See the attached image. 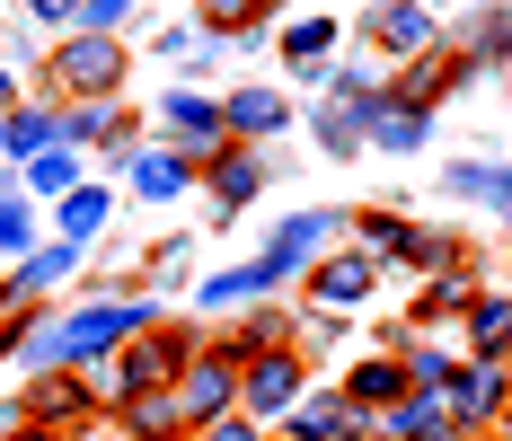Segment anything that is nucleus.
Listing matches in <instances>:
<instances>
[{
    "instance_id": "obj_1",
    "label": "nucleus",
    "mask_w": 512,
    "mask_h": 441,
    "mask_svg": "<svg viewBox=\"0 0 512 441\" xmlns=\"http://www.w3.org/2000/svg\"><path fill=\"white\" fill-rule=\"evenodd\" d=\"M151 318H159L151 292H89V300H71V309H45V327H36V344H27L18 371L36 380V371H89V362H115Z\"/></svg>"
},
{
    "instance_id": "obj_2",
    "label": "nucleus",
    "mask_w": 512,
    "mask_h": 441,
    "mask_svg": "<svg viewBox=\"0 0 512 441\" xmlns=\"http://www.w3.org/2000/svg\"><path fill=\"white\" fill-rule=\"evenodd\" d=\"M36 80H45V106H115L124 80H133V45H115V36H62V45H45Z\"/></svg>"
},
{
    "instance_id": "obj_3",
    "label": "nucleus",
    "mask_w": 512,
    "mask_h": 441,
    "mask_svg": "<svg viewBox=\"0 0 512 441\" xmlns=\"http://www.w3.org/2000/svg\"><path fill=\"white\" fill-rule=\"evenodd\" d=\"M204 344H212L204 318H168V309H159L151 327L115 353V406H124V397H168V389H177V371H186Z\"/></svg>"
},
{
    "instance_id": "obj_4",
    "label": "nucleus",
    "mask_w": 512,
    "mask_h": 441,
    "mask_svg": "<svg viewBox=\"0 0 512 441\" xmlns=\"http://www.w3.org/2000/svg\"><path fill=\"white\" fill-rule=\"evenodd\" d=\"M151 142L177 150L195 177H204L212 159L230 150V124H221V98H204V89H168V98L151 106Z\"/></svg>"
},
{
    "instance_id": "obj_5",
    "label": "nucleus",
    "mask_w": 512,
    "mask_h": 441,
    "mask_svg": "<svg viewBox=\"0 0 512 441\" xmlns=\"http://www.w3.org/2000/svg\"><path fill=\"white\" fill-rule=\"evenodd\" d=\"M301 397H309V344H283V353L239 362V415H248V424H265V433H274Z\"/></svg>"
},
{
    "instance_id": "obj_6",
    "label": "nucleus",
    "mask_w": 512,
    "mask_h": 441,
    "mask_svg": "<svg viewBox=\"0 0 512 441\" xmlns=\"http://www.w3.org/2000/svg\"><path fill=\"white\" fill-rule=\"evenodd\" d=\"M336 247H345V212H283V221L265 230V247H256V256H265V274L292 292L309 265H318V256H336Z\"/></svg>"
},
{
    "instance_id": "obj_7",
    "label": "nucleus",
    "mask_w": 512,
    "mask_h": 441,
    "mask_svg": "<svg viewBox=\"0 0 512 441\" xmlns=\"http://www.w3.org/2000/svg\"><path fill=\"white\" fill-rule=\"evenodd\" d=\"M380 274H389V265H371L362 247H336V256H318V265L301 274V300H309V318H354L362 300L380 292Z\"/></svg>"
},
{
    "instance_id": "obj_8",
    "label": "nucleus",
    "mask_w": 512,
    "mask_h": 441,
    "mask_svg": "<svg viewBox=\"0 0 512 441\" xmlns=\"http://www.w3.org/2000/svg\"><path fill=\"white\" fill-rule=\"evenodd\" d=\"M362 45L380 53L389 71H407L415 53L442 45V18H433L424 0H371V9H362Z\"/></svg>"
},
{
    "instance_id": "obj_9",
    "label": "nucleus",
    "mask_w": 512,
    "mask_h": 441,
    "mask_svg": "<svg viewBox=\"0 0 512 441\" xmlns=\"http://www.w3.org/2000/svg\"><path fill=\"white\" fill-rule=\"evenodd\" d=\"M177 415H186V433H204V424H221V415H239V362L221 353V344H204L186 371H177Z\"/></svg>"
},
{
    "instance_id": "obj_10",
    "label": "nucleus",
    "mask_w": 512,
    "mask_h": 441,
    "mask_svg": "<svg viewBox=\"0 0 512 441\" xmlns=\"http://www.w3.org/2000/svg\"><path fill=\"white\" fill-rule=\"evenodd\" d=\"M504 406H512V362H468L460 353V380H451V424H460V441H486L504 424Z\"/></svg>"
},
{
    "instance_id": "obj_11",
    "label": "nucleus",
    "mask_w": 512,
    "mask_h": 441,
    "mask_svg": "<svg viewBox=\"0 0 512 441\" xmlns=\"http://www.w3.org/2000/svg\"><path fill=\"white\" fill-rule=\"evenodd\" d=\"M212 344H221L230 362H256V353L301 344V318H292L283 300H256V309H239V318H212Z\"/></svg>"
},
{
    "instance_id": "obj_12",
    "label": "nucleus",
    "mask_w": 512,
    "mask_h": 441,
    "mask_svg": "<svg viewBox=\"0 0 512 441\" xmlns=\"http://www.w3.org/2000/svg\"><path fill=\"white\" fill-rule=\"evenodd\" d=\"M460 80H468V53L451 45V36H442L433 53H415L407 71H389V98H398V106H415V115H433V106L451 98Z\"/></svg>"
},
{
    "instance_id": "obj_13",
    "label": "nucleus",
    "mask_w": 512,
    "mask_h": 441,
    "mask_svg": "<svg viewBox=\"0 0 512 441\" xmlns=\"http://www.w3.org/2000/svg\"><path fill=\"white\" fill-rule=\"evenodd\" d=\"M195 186L212 195V212H221V221H239V212H256V195H265L274 177H265V150L230 142V150H221V159L204 168V177H195Z\"/></svg>"
},
{
    "instance_id": "obj_14",
    "label": "nucleus",
    "mask_w": 512,
    "mask_h": 441,
    "mask_svg": "<svg viewBox=\"0 0 512 441\" xmlns=\"http://www.w3.org/2000/svg\"><path fill=\"white\" fill-rule=\"evenodd\" d=\"M221 124H230V142L265 150L274 133H292V124H301V106L283 98V89H265V80H248V89H230V98H221Z\"/></svg>"
},
{
    "instance_id": "obj_15",
    "label": "nucleus",
    "mask_w": 512,
    "mask_h": 441,
    "mask_svg": "<svg viewBox=\"0 0 512 441\" xmlns=\"http://www.w3.org/2000/svg\"><path fill=\"white\" fill-rule=\"evenodd\" d=\"M98 247H71V239H45L36 256H18L9 265V300H27V309H45L62 283H80V265H89Z\"/></svg>"
},
{
    "instance_id": "obj_16",
    "label": "nucleus",
    "mask_w": 512,
    "mask_h": 441,
    "mask_svg": "<svg viewBox=\"0 0 512 441\" xmlns=\"http://www.w3.org/2000/svg\"><path fill=\"white\" fill-rule=\"evenodd\" d=\"M274 53H283L292 80L327 89V80H336V53H345V27H336V18H292V27L274 36Z\"/></svg>"
},
{
    "instance_id": "obj_17",
    "label": "nucleus",
    "mask_w": 512,
    "mask_h": 441,
    "mask_svg": "<svg viewBox=\"0 0 512 441\" xmlns=\"http://www.w3.org/2000/svg\"><path fill=\"white\" fill-rule=\"evenodd\" d=\"M477 292H486V283H477V256H468L460 274H433V283L415 292L407 327H415V336H460V318H468V300H477Z\"/></svg>"
},
{
    "instance_id": "obj_18",
    "label": "nucleus",
    "mask_w": 512,
    "mask_h": 441,
    "mask_svg": "<svg viewBox=\"0 0 512 441\" xmlns=\"http://www.w3.org/2000/svg\"><path fill=\"white\" fill-rule=\"evenodd\" d=\"M186 27L204 45H248V36L274 27V0H186Z\"/></svg>"
},
{
    "instance_id": "obj_19",
    "label": "nucleus",
    "mask_w": 512,
    "mask_h": 441,
    "mask_svg": "<svg viewBox=\"0 0 512 441\" xmlns=\"http://www.w3.org/2000/svg\"><path fill=\"white\" fill-rule=\"evenodd\" d=\"M460 353L468 362H512V292H486L468 300V318H460Z\"/></svg>"
},
{
    "instance_id": "obj_20",
    "label": "nucleus",
    "mask_w": 512,
    "mask_h": 441,
    "mask_svg": "<svg viewBox=\"0 0 512 441\" xmlns=\"http://www.w3.org/2000/svg\"><path fill=\"white\" fill-rule=\"evenodd\" d=\"M380 441H460L451 424V397H398V406H380V415H362Z\"/></svg>"
},
{
    "instance_id": "obj_21",
    "label": "nucleus",
    "mask_w": 512,
    "mask_h": 441,
    "mask_svg": "<svg viewBox=\"0 0 512 441\" xmlns=\"http://www.w3.org/2000/svg\"><path fill=\"white\" fill-rule=\"evenodd\" d=\"M468 256H477V247H468L460 230H433V221H407V239H398V274H424V283H433V274H460Z\"/></svg>"
},
{
    "instance_id": "obj_22",
    "label": "nucleus",
    "mask_w": 512,
    "mask_h": 441,
    "mask_svg": "<svg viewBox=\"0 0 512 441\" xmlns=\"http://www.w3.org/2000/svg\"><path fill=\"white\" fill-rule=\"evenodd\" d=\"M354 424H362V415L345 406V389L327 380V389H309L301 406H292V415L274 424V441H336V433H354Z\"/></svg>"
},
{
    "instance_id": "obj_23",
    "label": "nucleus",
    "mask_w": 512,
    "mask_h": 441,
    "mask_svg": "<svg viewBox=\"0 0 512 441\" xmlns=\"http://www.w3.org/2000/svg\"><path fill=\"white\" fill-rule=\"evenodd\" d=\"M336 389H345L354 415H380V406H398V397H407V362H398V353H362Z\"/></svg>"
},
{
    "instance_id": "obj_24",
    "label": "nucleus",
    "mask_w": 512,
    "mask_h": 441,
    "mask_svg": "<svg viewBox=\"0 0 512 441\" xmlns=\"http://www.w3.org/2000/svg\"><path fill=\"white\" fill-rule=\"evenodd\" d=\"M106 230H115V186H80V195H62L53 203V239H71V247H98Z\"/></svg>"
},
{
    "instance_id": "obj_25",
    "label": "nucleus",
    "mask_w": 512,
    "mask_h": 441,
    "mask_svg": "<svg viewBox=\"0 0 512 441\" xmlns=\"http://www.w3.org/2000/svg\"><path fill=\"white\" fill-rule=\"evenodd\" d=\"M80 186H89V159H80V150H62V142H53L45 159H27V168H18V195L36 203V212L62 203V195H80Z\"/></svg>"
},
{
    "instance_id": "obj_26",
    "label": "nucleus",
    "mask_w": 512,
    "mask_h": 441,
    "mask_svg": "<svg viewBox=\"0 0 512 441\" xmlns=\"http://www.w3.org/2000/svg\"><path fill=\"white\" fill-rule=\"evenodd\" d=\"M124 195H133V203H177V195H195V168H186L177 150L151 142L133 168H124Z\"/></svg>"
},
{
    "instance_id": "obj_27",
    "label": "nucleus",
    "mask_w": 512,
    "mask_h": 441,
    "mask_svg": "<svg viewBox=\"0 0 512 441\" xmlns=\"http://www.w3.org/2000/svg\"><path fill=\"white\" fill-rule=\"evenodd\" d=\"M398 362H407V397H451V380H460V336H415Z\"/></svg>"
},
{
    "instance_id": "obj_28",
    "label": "nucleus",
    "mask_w": 512,
    "mask_h": 441,
    "mask_svg": "<svg viewBox=\"0 0 512 441\" xmlns=\"http://www.w3.org/2000/svg\"><path fill=\"white\" fill-rule=\"evenodd\" d=\"M53 142H62V115H53V106H18V115L0 124V168L18 177V168H27V159H45Z\"/></svg>"
},
{
    "instance_id": "obj_29",
    "label": "nucleus",
    "mask_w": 512,
    "mask_h": 441,
    "mask_svg": "<svg viewBox=\"0 0 512 441\" xmlns=\"http://www.w3.org/2000/svg\"><path fill=\"white\" fill-rule=\"evenodd\" d=\"M362 124H371V150H398V159L433 142V115H415V106H398L389 89H380V98L362 106Z\"/></svg>"
},
{
    "instance_id": "obj_30",
    "label": "nucleus",
    "mask_w": 512,
    "mask_h": 441,
    "mask_svg": "<svg viewBox=\"0 0 512 441\" xmlns=\"http://www.w3.org/2000/svg\"><path fill=\"white\" fill-rule=\"evenodd\" d=\"M45 247V221H36V203L18 195V177H0V274L18 265V256H36Z\"/></svg>"
},
{
    "instance_id": "obj_31",
    "label": "nucleus",
    "mask_w": 512,
    "mask_h": 441,
    "mask_svg": "<svg viewBox=\"0 0 512 441\" xmlns=\"http://www.w3.org/2000/svg\"><path fill=\"white\" fill-rule=\"evenodd\" d=\"M398 239H407V212H389V203L345 212V247H362L371 265H398Z\"/></svg>"
},
{
    "instance_id": "obj_32",
    "label": "nucleus",
    "mask_w": 512,
    "mask_h": 441,
    "mask_svg": "<svg viewBox=\"0 0 512 441\" xmlns=\"http://www.w3.org/2000/svg\"><path fill=\"white\" fill-rule=\"evenodd\" d=\"M451 45L468 53V71L512 62V9H477V18H460V36H451Z\"/></svg>"
},
{
    "instance_id": "obj_33",
    "label": "nucleus",
    "mask_w": 512,
    "mask_h": 441,
    "mask_svg": "<svg viewBox=\"0 0 512 441\" xmlns=\"http://www.w3.org/2000/svg\"><path fill=\"white\" fill-rule=\"evenodd\" d=\"M168 433H186L177 397H124L115 406V441H168Z\"/></svg>"
},
{
    "instance_id": "obj_34",
    "label": "nucleus",
    "mask_w": 512,
    "mask_h": 441,
    "mask_svg": "<svg viewBox=\"0 0 512 441\" xmlns=\"http://www.w3.org/2000/svg\"><path fill=\"white\" fill-rule=\"evenodd\" d=\"M309 133H318V150H327V159H354V150H371V124H362V106H336V98H318Z\"/></svg>"
},
{
    "instance_id": "obj_35",
    "label": "nucleus",
    "mask_w": 512,
    "mask_h": 441,
    "mask_svg": "<svg viewBox=\"0 0 512 441\" xmlns=\"http://www.w3.org/2000/svg\"><path fill=\"white\" fill-rule=\"evenodd\" d=\"M451 195H468V203H486V212L512 221V168L504 159H460V168H451Z\"/></svg>"
},
{
    "instance_id": "obj_36",
    "label": "nucleus",
    "mask_w": 512,
    "mask_h": 441,
    "mask_svg": "<svg viewBox=\"0 0 512 441\" xmlns=\"http://www.w3.org/2000/svg\"><path fill=\"white\" fill-rule=\"evenodd\" d=\"M133 27H142V0H80V27L71 36H115L124 45Z\"/></svg>"
},
{
    "instance_id": "obj_37",
    "label": "nucleus",
    "mask_w": 512,
    "mask_h": 441,
    "mask_svg": "<svg viewBox=\"0 0 512 441\" xmlns=\"http://www.w3.org/2000/svg\"><path fill=\"white\" fill-rule=\"evenodd\" d=\"M18 9H27L36 27H53V36H71V27H80V0H18Z\"/></svg>"
},
{
    "instance_id": "obj_38",
    "label": "nucleus",
    "mask_w": 512,
    "mask_h": 441,
    "mask_svg": "<svg viewBox=\"0 0 512 441\" xmlns=\"http://www.w3.org/2000/svg\"><path fill=\"white\" fill-rule=\"evenodd\" d=\"M195 441H274L265 424H248V415H221V424H204Z\"/></svg>"
},
{
    "instance_id": "obj_39",
    "label": "nucleus",
    "mask_w": 512,
    "mask_h": 441,
    "mask_svg": "<svg viewBox=\"0 0 512 441\" xmlns=\"http://www.w3.org/2000/svg\"><path fill=\"white\" fill-rule=\"evenodd\" d=\"M18 106H27V89H18V71H9V62H0V124H9V115H18Z\"/></svg>"
},
{
    "instance_id": "obj_40",
    "label": "nucleus",
    "mask_w": 512,
    "mask_h": 441,
    "mask_svg": "<svg viewBox=\"0 0 512 441\" xmlns=\"http://www.w3.org/2000/svg\"><path fill=\"white\" fill-rule=\"evenodd\" d=\"M18 424H27V406H18V397H0V433H18Z\"/></svg>"
},
{
    "instance_id": "obj_41",
    "label": "nucleus",
    "mask_w": 512,
    "mask_h": 441,
    "mask_svg": "<svg viewBox=\"0 0 512 441\" xmlns=\"http://www.w3.org/2000/svg\"><path fill=\"white\" fill-rule=\"evenodd\" d=\"M0 441H53V433H36V424H18V433H0Z\"/></svg>"
},
{
    "instance_id": "obj_42",
    "label": "nucleus",
    "mask_w": 512,
    "mask_h": 441,
    "mask_svg": "<svg viewBox=\"0 0 512 441\" xmlns=\"http://www.w3.org/2000/svg\"><path fill=\"white\" fill-rule=\"evenodd\" d=\"M336 441H380V433H371V424H354V433H336Z\"/></svg>"
},
{
    "instance_id": "obj_43",
    "label": "nucleus",
    "mask_w": 512,
    "mask_h": 441,
    "mask_svg": "<svg viewBox=\"0 0 512 441\" xmlns=\"http://www.w3.org/2000/svg\"><path fill=\"white\" fill-rule=\"evenodd\" d=\"M486 441H512V406H504V424H495V433H486Z\"/></svg>"
},
{
    "instance_id": "obj_44",
    "label": "nucleus",
    "mask_w": 512,
    "mask_h": 441,
    "mask_svg": "<svg viewBox=\"0 0 512 441\" xmlns=\"http://www.w3.org/2000/svg\"><path fill=\"white\" fill-rule=\"evenodd\" d=\"M9 309H18V300H9V274H0V318H9Z\"/></svg>"
},
{
    "instance_id": "obj_45",
    "label": "nucleus",
    "mask_w": 512,
    "mask_h": 441,
    "mask_svg": "<svg viewBox=\"0 0 512 441\" xmlns=\"http://www.w3.org/2000/svg\"><path fill=\"white\" fill-rule=\"evenodd\" d=\"M168 441H195V433H168Z\"/></svg>"
},
{
    "instance_id": "obj_46",
    "label": "nucleus",
    "mask_w": 512,
    "mask_h": 441,
    "mask_svg": "<svg viewBox=\"0 0 512 441\" xmlns=\"http://www.w3.org/2000/svg\"><path fill=\"white\" fill-rule=\"evenodd\" d=\"M0 177H9V168H0Z\"/></svg>"
},
{
    "instance_id": "obj_47",
    "label": "nucleus",
    "mask_w": 512,
    "mask_h": 441,
    "mask_svg": "<svg viewBox=\"0 0 512 441\" xmlns=\"http://www.w3.org/2000/svg\"><path fill=\"white\" fill-rule=\"evenodd\" d=\"M504 265H512V256H504Z\"/></svg>"
}]
</instances>
